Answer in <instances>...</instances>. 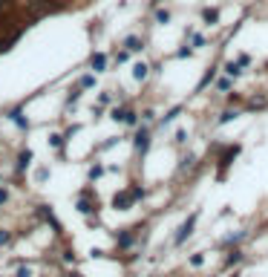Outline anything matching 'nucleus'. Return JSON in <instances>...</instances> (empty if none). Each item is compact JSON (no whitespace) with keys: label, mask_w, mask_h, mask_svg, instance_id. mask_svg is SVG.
<instances>
[{"label":"nucleus","mask_w":268,"mask_h":277,"mask_svg":"<svg viewBox=\"0 0 268 277\" xmlns=\"http://www.w3.org/2000/svg\"><path fill=\"white\" fill-rule=\"evenodd\" d=\"M225 72H228L231 78H240V75H242V67H240L237 61H233V64H228V67H225Z\"/></svg>","instance_id":"39448f33"},{"label":"nucleus","mask_w":268,"mask_h":277,"mask_svg":"<svg viewBox=\"0 0 268 277\" xmlns=\"http://www.w3.org/2000/svg\"><path fill=\"white\" fill-rule=\"evenodd\" d=\"M240 116V113H237V110H225L222 116H219V125H228V121H233V118Z\"/></svg>","instance_id":"423d86ee"},{"label":"nucleus","mask_w":268,"mask_h":277,"mask_svg":"<svg viewBox=\"0 0 268 277\" xmlns=\"http://www.w3.org/2000/svg\"><path fill=\"white\" fill-rule=\"evenodd\" d=\"M228 87H231V81H228V78H219V81H216V89H219V93H225Z\"/></svg>","instance_id":"f8f14e48"},{"label":"nucleus","mask_w":268,"mask_h":277,"mask_svg":"<svg viewBox=\"0 0 268 277\" xmlns=\"http://www.w3.org/2000/svg\"><path fill=\"white\" fill-rule=\"evenodd\" d=\"M92 84H95V78H92V75H84V78H81V87H84V89H89Z\"/></svg>","instance_id":"9b49d317"},{"label":"nucleus","mask_w":268,"mask_h":277,"mask_svg":"<svg viewBox=\"0 0 268 277\" xmlns=\"http://www.w3.org/2000/svg\"><path fill=\"white\" fill-rule=\"evenodd\" d=\"M89 67H92V72H104V70H107V55L95 52L92 58H89Z\"/></svg>","instance_id":"f257e3e1"},{"label":"nucleus","mask_w":268,"mask_h":277,"mask_svg":"<svg viewBox=\"0 0 268 277\" xmlns=\"http://www.w3.org/2000/svg\"><path fill=\"white\" fill-rule=\"evenodd\" d=\"M12 0H0V9H6V6H9Z\"/></svg>","instance_id":"dca6fc26"},{"label":"nucleus","mask_w":268,"mask_h":277,"mask_svg":"<svg viewBox=\"0 0 268 277\" xmlns=\"http://www.w3.org/2000/svg\"><path fill=\"white\" fill-rule=\"evenodd\" d=\"M156 20H159V23H168V20H170V12L168 9H159V12H156Z\"/></svg>","instance_id":"9d476101"},{"label":"nucleus","mask_w":268,"mask_h":277,"mask_svg":"<svg viewBox=\"0 0 268 277\" xmlns=\"http://www.w3.org/2000/svg\"><path fill=\"white\" fill-rule=\"evenodd\" d=\"M124 49H127V52H139V49H142V41H139V38H127Z\"/></svg>","instance_id":"7ed1b4c3"},{"label":"nucleus","mask_w":268,"mask_h":277,"mask_svg":"<svg viewBox=\"0 0 268 277\" xmlns=\"http://www.w3.org/2000/svg\"><path fill=\"white\" fill-rule=\"evenodd\" d=\"M190 52H193V46H182V49L176 52V58H188Z\"/></svg>","instance_id":"4468645a"},{"label":"nucleus","mask_w":268,"mask_h":277,"mask_svg":"<svg viewBox=\"0 0 268 277\" xmlns=\"http://www.w3.org/2000/svg\"><path fill=\"white\" fill-rule=\"evenodd\" d=\"M136 147H139V150H147V133H144V130L136 136Z\"/></svg>","instance_id":"6e6552de"},{"label":"nucleus","mask_w":268,"mask_h":277,"mask_svg":"<svg viewBox=\"0 0 268 277\" xmlns=\"http://www.w3.org/2000/svg\"><path fill=\"white\" fill-rule=\"evenodd\" d=\"M211 81H214V70H208V72H205V78L199 81V87H196V93H199V89H205L208 84H211Z\"/></svg>","instance_id":"1a4fd4ad"},{"label":"nucleus","mask_w":268,"mask_h":277,"mask_svg":"<svg viewBox=\"0 0 268 277\" xmlns=\"http://www.w3.org/2000/svg\"><path fill=\"white\" fill-rule=\"evenodd\" d=\"M202 18H205L208 23H216V20H219V12H216V9H205V12H202Z\"/></svg>","instance_id":"0eeeda50"},{"label":"nucleus","mask_w":268,"mask_h":277,"mask_svg":"<svg viewBox=\"0 0 268 277\" xmlns=\"http://www.w3.org/2000/svg\"><path fill=\"white\" fill-rule=\"evenodd\" d=\"M237 64H240V67H248L251 58H248V55H240V58H237Z\"/></svg>","instance_id":"2eb2a0df"},{"label":"nucleus","mask_w":268,"mask_h":277,"mask_svg":"<svg viewBox=\"0 0 268 277\" xmlns=\"http://www.w3.org/2000/svg\"><path fill=\"white\" fill-rule=\"evenodd\" d=\"M9 118L20 127V130H26V127H29V125H26V118H23V110H20V107H18V110H12V113H9Z\"/></svg>","instance_id":"f03ea898"},{"label":"nucleus","mask_w":268,"mask_h":277,"mask_svg":"<svg viewBox=\"0 0 268 277\" xmlns=\"http://www.w3.org/2000/svg\"><path fill=\"white\" fill-rule=\"evenodd\" d=\"M133 75H136V81H144V78H147V64H136Z\"/></svg>","instance_id":"20e7f679"},{"label":"nucleus","mask_w":268,"mask_h":277,"mask_svg":"<svg viewBox=\"0 0 268 277\" xmlns=\"http://www.w3.org/2000/svg\"><path fill=\"white\" fill-rule=\"evenodd\" d=\"M190 46H193V49H199V46H205V38H202V35H193V41H190Z\"/></svg>","instance_id":"ddd939ff"}]
</instances>
